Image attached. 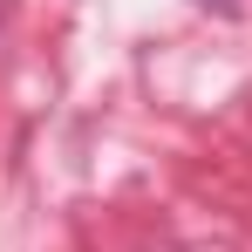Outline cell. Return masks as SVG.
<instances>
[{
	"label": "cell",
	"mask_w": 252,
	"mask_h": 252,
	"mask_svg": "<svg viewBox=\"0 0 252 252\" xmlns=\"http://www.w3.org/2000/svg\"><path fill=\"white\" fill-rule=\"evenodd\" d=\"M198 7H211V14H239V0H198Z\"/></svg>",
	"instance_id": "cell-1"
}]
</instances>
